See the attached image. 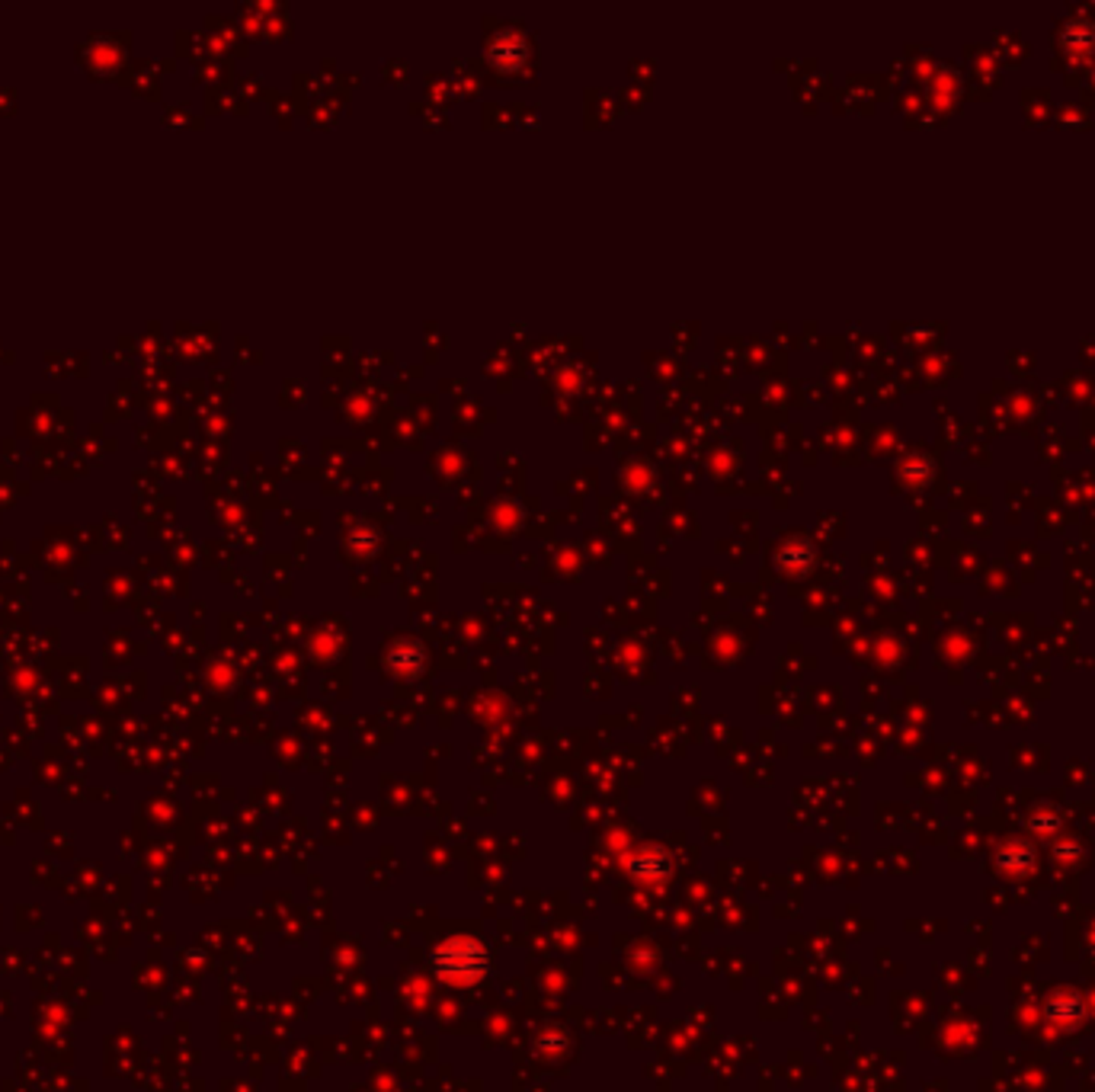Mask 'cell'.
<instances>
[{"instance_id": "6da1fadb", "label": "cell", "mask_w": 1095, "mask_h": 1092, "mask_svg": "<svg viewBox=\"0 0 1095 1092\" xmlns=\"http://www.w3.org/2000/svg\"><path fill=\"white\" fill-rule=\"evenodd\" d=\"M436 974L440 978H448V981H478L481 971H484V952L478 945H471L468 939H455L443 945L440 952H436Z\"/></svg>"}]
</instances>
